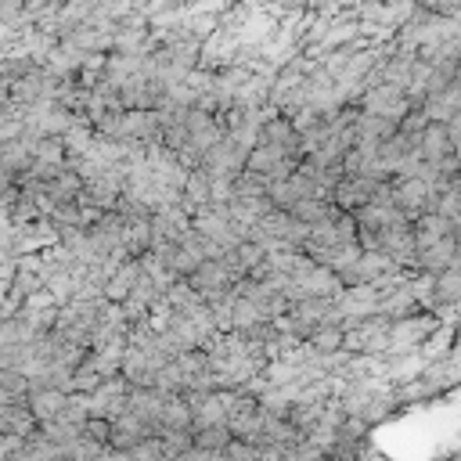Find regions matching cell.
<instances>
[{
  "label": "cell",
  "mask_w": 461,
  "mask_h": 461,
  "mask_svg": "<svg viewBox=\"0 0 461 461\" xmlns=\"http://www.w3.org/2000/svg\"><path fill=\"white\" fill-rule=\"evenodd\" d=\"M411 97H407V90L403 86H396V83H385V79H378L375 86H367L364 90V112H375V115H385V119H393V122H403L407 115H411Z\"/></svg>",
  "instance_id": "1"
},
{
  "label": "cell",
  "mask_w": 461,
  "mask_h": 461,
  "mask_svg": "<svg viewBox=\"0 0 461 461\" xmlns=\"http://www.w3.org/2000/svg\"><path fill=\"white\" fill-rule=\"evenodd\" d=\"M148 436H155V425H148L140 414L126 411V414L112 418V447H115V450H133V447L144 443Z\"/></svg>",
  "instance_id": "2"
},
{
  "label": "cell",
  "mask_w": 461,
  "mask_h": 461,
  "mask_svg": "<svg viewBox=\"0 0 461 461\" xmlns=\"http://www.w3.org/2000/svg\"><path fill=\"white\" fill-rule=\"evenodd\" d=\"M375 191H378V184H375V180H367V176H342V180H339V187L331 191V198H335V205H339V209L357 212L360 205L375 202Z\"/></svg>",
  "instance_id": "3"
},
{
  "label": "cell",
  "mask_w": 461,
  "mask_h": 461,
  "mask_svg": "<svg viewBox=\"0 0 461 461\" xmlns=\"http://www.w3.org/2000/svg\"><path fill=\"white\" fill-rule=\"evenodd\" d=\"M68 403H72V393L68 389H32L29 393V407H32V414H36L40 425L58 421L68 411Z\"/></svg>",
  "instance_id": "4"
},
{
  "label": "cell",
  "mask_w": 461,
  "mask_h": 461,
  "mask_svg": "<svg viewBox=\"0 0 461 461\" xmlns=\"http://www.w3.org/2000/svg\"><path fill=\"white\" fill-rule=\"evenodd\" d=\"M418 155L432 166H443L450 155H454V144H450V133H447V122H429L421 140H418Z\"/></svg>",
  "instance_id": "5"
},
{
  "label": "cell",
  "mask_w": 461,
  "mask_h": 461,
  "mask_svg": "<svg viewBox=\"0 0 461 461\" xmlns=\"http://www.w3.org/2000/svg\"><path fill=\"white\" fill-rule=\"evenodd\" d=\"M432 331V321L429 317H400L389 324V349H414L425 335Z\"/></svg>",
  "instance_id": "6"
},
{
  "label": "cell",
  "mask_w": 461,
  "mask_h": 461,
  "mask_svg": "<svg viewBox=\"0 0 461 461\" xmlns=\"http://www.w3.org/2000/svg\"><path fill=\"white\" fill-rule=\"evenodd\" d=\"M140 259L137 256H130L112 277H108V285H104V295L112 299V303H126V295L133 292V285H137V277H140Z\"/></svg>",
  "instance_id": "7"
},
{
  "label": "cell",
  "mask_w": 461,
  "mask_h": 461,
  "mask_svg": "<svg viewBox=\"0 0 461 461\" xmlns=\"http://www.w3.org/2000/svg\"><path fill=\"white\" fill-rule=\"evenodd\" d=\"M104 450H108V443H97V439L86 436V432H79L76 439L61 443V454H65L68 461H97Z\"/></svg>",
  "instance_id": "8"
},
{
  "label": "cell",
  "mask_w": 461,
  "mask_h": 461,
  "mask_svg": "<svg viewBox=\"0 0 461 461\" xmlns=\"http://www.w3.org/2000/svg\"><path fill=\"white\" fill-rule=\"evenodd\" d=\"M65 151H68L65 137H40L36 148H32V162H40V166H65Z\"/></svg>",
  "instance_id": "9"
},
{
  "label": "cell",
  "mask_w": 461,
  "mask_h": 461,
  "mask_svg": "<svg viewBox=\"0 0 461 461\" xmlns=\"http://www.w3.org/2000/svg\"><path fill=\"white\" fill-rule=\"evenodd\" d=\"M339 346H346V324H321L310 335V349L313 353H335Z\"/></svg>",
  "instance_id": "10"
},
{
  "label": "cell",
  "mask_w": 461,
  "mask_h": 461,
  "mask_svg": "<svg viewBox=\"0 0 461 461\" xmlns=\"http://www.w3.org/2000/svg\"><path fill=\"white\" fill-rule=\"evenodd\" d=\"M234 439L230 425H202L194 429V447H205V450H227Z\"/></svg>",
  "instance_id": "11"
},
{
  "label": "cell",
  "mask_w": 461,
  "mask_h": 461,
  "mask_svg": "<svg viewBox=\"0 0 461 461\" xmlns=\"http://www.w3.org/2000/svg\"><path fill=\"white\" fill-rule=\"evenodd\" d=\"M158 436H162L169 457H184L194 447V429H158Z\"/></svg>",
  "instance_id": "12"
},
{
  "label": "cell",
  "mask_w": 461,
  "mask_h": 461,
  "mask_svg": "<svg viewBox=\"0 0 461 461\" xmlns=\"http://www.w3.org/2000/svg\"><path fill=\"white\" fill-rule=\"evenodd\" d=\"M180 461H230L227 450H205V447H191Z\"/></svg>",
  "instance_id": "13"
},
{
  "label": "cell",
  "mask_w": 461,
  "mask_h": 461,
  "mask_svg": "<svg viewBox=\"0 0 461 461\" xmlns=\"http://www.w3.org/2000/svg\"><path fill=\"white\" fill-rule=\"evenodd\" d=\"M97 461H130V454H126V450H115V447H108V450H104Z\"/></svg>",
  "instance_id": "14"
}]
</instances>
